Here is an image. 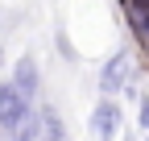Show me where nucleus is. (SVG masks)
<instances>
[{"mask_svg":"<svg viewBox=\"0 0 149 141\" xmlns=\"http://www.w3.org/2000/svg\"><path fill=\"white\" fill-rule=\"evenodd\" d=\"M25 120H33V100H25L4 79V83H0V133H17Z\"/></svg>","mask_w":149,"mask_h":141,"instance_id":"obj_2","label":"nucleus"},{"mask_svg":"<svg viewBox=\"0 0 149 141\" xmlns=\"http://www.w3.org/2000/svg\"><path fill=\"white\" fill-rule=\"evenodd\" d=\"M124 21H128V29H133V38H145V33H149V4L124 13Z\"/></svg>","mask_w":149,"mask_h":141,"instance_id":"obj_6","label":"nucleus"},{"mask_svg":"<svg viewBox=\"0 0 149 141\" xmlns=\"http://www.w3.org/2000/svg\"><path fill=\"white\" fill-rule=\"evenodd\" d=\"M128 83H133V58H128V54H112L100 66V96H112V100H116Z\"/></svg>","mask_w":149,"mask_h":141,"instance_id":"obj_3","label":"nucleus"},{"mask_svg":"<svg viewBox=\"0 0 149 141\" xmlns=\"http://www.w3.org/2000/svg\"><path fill=\"white\" fill-rule=\"evenodd\" d=\"M137 133L149 141V96H137Z\"/></svg>","mask_w":149,"mask_h":141,"instance_id":"obj_8","label":"nucleus"},{"mask_svg":"<svg viewBox=\"0 0 149 141\" xmlns=\"http://www.w3.org/2000/svg\"><path fill=\"white\" fill-rule=\"evenodd\" d=\"M42 141H66V129H62V120L54 108L42 112Z\"/></svg>","mask_w":149,"mask_h":141,"instance_id":"obj_5","label":"nucleus"},{"mask_svg":"<svg viewBox=\"0 0 149 141\" xmlns=\"http://www.w3.org/2000/svg\"><path fill=\"white\" fill-rule=\"evenodd\" d=\"M8 141H42V116H33V120H25L17 133H8Z\"/></svg>","mask_w":149,"mask_h":141,"instance_id":"obj_7","label":"nucleus"},{"mask_svg":"<svg viewBox=\"0 0 149 141\" xmlns=\"http://www.w3.org/2000/svg\"><path fill=\"white\" fill-rule=\"evenodd\" d=\"M8 83H13L25 100H37V91H42V66H37V58H33V54H21V58L13 62Z\"/></svg>","mask_w":149,"mask_h":141,"instance_id":"obj_4","label":"nucleus"},{"mask_svg":"<svg viewBox=\"0 0 149 141\" xmlns=\"http://www.w3.org/2000/svg\"><path fill=\"white\" fill-rule=\"evenodd\" d=\"M137 46H141V58H145V66H149V33H145V38H137Z\"/></svg>","mask_w":149,"mask_h":141,"instance_id":"obj_9","label":"nucleus"},{"mask_svg":"<svg viewBox=\"0 0 149 141\" xmlns=\"http://www.w3.org/2000/svg\"><path fill=\"white\" fill-rule=\"evenodd\" d=\"M124 141H137V137H124Z\"/></svg>","mask_w":149,"mask_h":141,"instance_id":"obj_10","label":"nucleus"},{"mask_svg":"<svg viewBox=\"0 0 149 141\" xmlns=\"http://www.w3.org/2000/svg\"><path fill=\"white\" fill-rule=\"evenodd\" d=\"M120 125H124L120 100L100 96L95 108H91V116H87V133H91V141H116V137H120Z\"/></svg>","mask_w":149,"mask_h":141,"instance_id":"obj_1","label":"nucleus"}]
</instances>
